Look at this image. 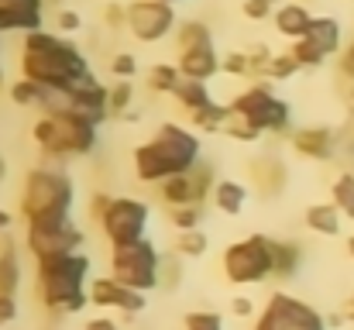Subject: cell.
Instances as JSON below:
<instances>
[{"label": "cell", "mask_w": 354, "mask_h": 330, "mask_svg": "<svg viewBox=\"0 0 354 330\" xmlns=\"http://www.w3.org/2000/svg\"><path fill=\"white\" fill-rule=\"evenodd\" d=\"M21 76L45 90H73L90 80L93 69L80 45H73L66 35H52L41 28L24 35L21 42Z\"/></svg>", "instance_id": "6da1fadb"}, {"label": "cell", "mask_w": 354, "mask_h": 330, "mask_svg": "<svg viewBox=\"0 0 354 330\" xmlns=\"http://www.w3.org/2000/svg\"><path fill=\"white\" fill-rule=\"evenodd\" d=\"M200 155H203V141L193 127L186 124H162L148 141H141L134 148V176L148 186H162L176 176H186L200 165Z\"/></svg>", "instance_id": "7a4b0ae2"}, {"label": "cell", "mask_w": 354, "mask_h": 330, "mask_svg": "<svg viewBox=\"0 0 354 330\" xmlns=\"http://www.w3.org/2000/svg\"><path fill=\"white\" fill-rule=\"evenodd\" d=\"M35 282L41 306L59 317L83 313L90 306V282H93V262L86 251L76 255H59L35 262Z\"/></svg>", "instance_id": "3957f363"}, {"label": "cell", "mask_w": 354, "mask_h": 330, "mask_svg": "<svg viewBox=\"0 0 354 330\" xmlns=\"http://www.w3.org/2000/svg\"><path fill=\"white\" fill-rule=\"evenodd\" d=\"M73 203H76V186H73L69 172L38 165L24 176V190H21L24 223H48V220L73 217Z\"/></svg>", "instance_id": "277c9868"}, {"label": "cell", "mask_w": 354, "mask_h": 330, "mask_svg": "<svg viewBox=\"0 0 354 330\" xmlns=\"http://www.w3.org/2000/svg\"><path fill=\"white\" fill-rule=\"evenodd\" d=\"M31 138L48 158H80L97 148V124L76 110H59L45 113L31 127Z\"/></svg>", "instance_id": "5b68a950"}, {"label": "cell", "mask_w": 354, "mask_h": 330, "mask_svg": "<svg viewBox=\"0 0 354 330\" xmlns=\"http://www.w3.org/2000/svg\"><path fill=\"white\" fill-rule=\"evenodd\" d=\"M272 244H275V237H268V234H248L234 244H227L224 258H221L224 279L234 286H261V282L275 279Z\"/></svg>", "instance_id": "8992f818"}, {"label": "cell", "mask_w": 354, "mask_h": 330, "mask_svg": "<svg viewBox=\"0 0 354 330\" xmlns=\"http://www.w3.org/2000/svg\"><path fill=\"white\" fill-rule=\"evenodd\" d=\"M176 45H179V73L183 80H196V83H210L221 73V52L214 45V35L203 21H183L176 31Z\"/></svg>", "instance_id": "52a82bcc"}, {"label": "cell", "mask_w": 354, "mask_h": 330, "mask_svg": "<svg viewBox=\"0 0 354 330\" xmlns=\"http://www.w3.org/2000/svg\"><path fill=\"white\" fill-rule=\"evenodd\" d=\"M162 251L155 248V241H134V244H124V248H111V272L118 282L138 289V293H151L162 286Z\"/></svg>", "instance_id": "ba28073f"}, {"label": "cell", "mask_w": 354, "mask_h": 330, "mask_svg": "<svg viewBox=\"0 0 354 330\" xmlns=\"http://www.w3.org/2000/svg\"><path fill=\"white\" fill-rule=\"evenodd\" d=\"M231 113L241 117V120H248L261 134H282V131H289V117H292L289 104L282 97H275L268 83H254V86L241 90L234 100H231Z\"/></svg>", "instance_id": "9c48e42d"}, {"label": "cell", "mask_w": 354, "mask_h": 330, "mask_svg": "<svg viewBox=\"0 0 354 330\" xmlns=\"http://www.w3.org/2000/svg\"><path fill=\"white\" fill-rule=\"evenodd\" d=\"M254 330H330L327 317L292 293H272L254 317Z\"/></svg>", "instance_id": "30bf717a"}, {"label": "cell", "mask_w": 354, "mask_h": 330, "mask_svg": "<svg viewBox=\"0 0 354 330\" xmlns=\"http://www.w3.org/2000/svg\"><path fill=\"white\" fill-rule=\"evenodd\" d=\"M24 244H28V251H31L35 262H45V258H59V255H76V251H83V248H86V230L73 217L48 220V223H28Z\"/></svg>", "instance_id": "8fae6325"}, {"label": "cell", "mask_w": 354, "mask_h": 330, "mask_svg": "<svg viewBox=\"0 0 354 330\" xmlns=\"http://www.w3.org/2000/svg\"><path fill=\"white\" fill-rule=\"evenodd\" d=\"M148 223H151V207L134 200V196H111L107 210L100 214V227H104L111 248L145 241L148 237Z\"/></svg>", "instance_id": "7c38bea8"}, {"label": "cell", "mask_w": 354, "mask_h": 330, "mask_svg": "<svg viewBox=\"0 0 354 330\" xmlns=\"http://www.w3.org/2000/svg\"><path fill=\"white\" fill-rule=\"evenodd\" d=\"M299 62V69H320L330 55H341L344 52V24L330 14L324 17H313V28L303 42H292L289 48Z\"/></svg>", "instance_id": "4fadbf2b"}, {"label": "cell", "mask_w": 354, "mask_h": 330, "mask_svg": "<svg viewBox=\"0 0 354 330\" xmlns=\"http://www.w3.org/2000/svg\"><path fill=\"white\" fill-rule=\"evenodd\" d=\"M127 31L138 42L155 45V42L169 38L172 31H179L176 7L165 0H131L127 3Z\"/></svg>", "instance_id": "5bb4252c"}, {"label": "cell", "mask_w": 354, "mask_h": 330, "mask_svg": "<svg viewBox=\"0 0 354 330\" xmlns=\"http://www.w3.org/2000/svg\"><path fill=\"white\" fill-rule=\"evenodd\" d=\"M214 186H217L214 169H210L207 162H200L193 172L162 183V186H158V196H162V203H165L169 210H176V207H203V200L214 196Z\"/></svg>", "instance_id": "9a60e30c"}, {"label": "cell", "mask_w": 354, "mask_h": 330, "mask_svg": "<svg viewBox=\"0 0 354 330\" xmlns=\"http://www.w3.org/2000/svg\"><path fill=\"white\" fill-rule=\"evenodd\" d=\"M90 306L118 310L124 317H138V313L148 310V296L118 282L114 275H93V282H90Z\"/></svg>", "instance_id": "2e32d148"}, {"label": "cell", "mask_w": 354, "mask_h": 330, "mask_svg": "<svg viewBox=\"0 0 354 330\" xmlns=\"http://www.w3.org/2000/svg\"><path fill=\"white\" fill-rule=\"evenodd\" d=\"M289 145H292V148H296V155H303V158L330 162V158H334V152L341 148V131L324 127V124H317V127H299V131H292Z\"/></svg>", "instance_id": "e0dca14e"}, {"label": "cell", "mask_w": 354, "mask_h": 330, "mask_svg": "<svg viewBox=\"0 0 354 330\" xmlns=\"http://www.w3.org/2000/svg\"><path fill=\"white\" fill-rule=\"evenodd\" d=\"M45 0H0V31H41Z\"/></svg>", "instance_id": "ac0fdd59"}, {"label": "cell", "mask_w": 354, "mask_h": 330, "mask_svg": "<svg viewBox=\"0 0 354 330\" xmlns=\"http://www.w3.org/2000/svg\"><path fill=\"white\" fill-rule=\"evenodd\" d=\"M313 17H317V14H310V7H306V3L289 0V3H282V7L275 10L272 24H275V31H279L282 38L303 42V38L310 35V28H313Z\"/></svg>", "instance_id": "d6986e66"}, {"label": "cell", "mask_w": 354, "mask_h": 330, "mask_svg": "<svg viewBox=\"0 0 354 330\" xmlns=\"http://www.w3.org/2000/svg\"><path fill=\"white\" fill-rule=\"evenodd\" d=\"M248 172H251V183H254V190H258L261 196H275V193H282V190H286V179H289L286 162H275V158L251 162Z\"/></svg>", "instance_id": "ffe728a7"}, {"label": "cell", "mask_w": 354, "mask_h": 330, "mask_svg": "<svg viewBox=\"0 0 354 330\" xmlns=\"http://www.w3.org/2000/svg\"><path fill=\"white\" fill-rule=\"evenodd\" d=\"M248 196H251V190L241 183V179H217V186H214V196H210V203L221 210V214H227V217H237L244 207H248Z\"/></svg>", "instance_id": "44dd1931"}, {"label": "cell", "mask_w": 354, "mask_h": 330, "mask_svg": "<svg viewBox=\"0 0 354 330\" xmlns=\"http://www.w3.org/2000/svg\"><path fill=\"white\" fill-rule=\"evenodd\" d=\"M306 227L313 230V234H320V237H337L341 234V227H344V214L327 200V203H313V207H306Z\"/></svg>", "instance_id": "7402d4cb"}, {"label": "cell", "mask_w": 354, "mask_h": 330, "mask_svg": "<svg viewBox=\"0 0 354 330\" xmlns=\"http://www.w3.org/2000/svg\"><path fill=\"white\" fill-rule=\"evenodd\" d=\"M272 255H275V279H282V282L296 279V272L303 265V244L289 241V237H275Z\"/></svg>", "instance_id": "603a6c76"}, {"label": "cell", "mask_w": 354, "mask_h": 330, "mask_svg": "<svg viewBox=\"0 0 354 330\" xmlns=\"http://www.w3.org/2000/svg\"><path fill=\"white\" fill-rule=\"evenodd\" d=\"M17 286H21V262H17V251L14 244H0V296H17Z\"/></svg>", "instance_id": "cb8c5ba5"}, {"label": "cell", "mask_w": 354, "mask_h": 330, "mask_svg": "<svg viewBox=\"0 0 354 330\" xmlns=\"http://www.w3.org/2000/svg\"><path fill=\"white\" fill-rule=\"evenodd\" d=\"M186 113H196V110H203L207 104H214V97H210V90H207V83H196V80H183L179 86H176V93H172Z\"/></svg>", "instance_id": "d4e9b609"}, {"label": "cell", "mask_w": 354, "mask_h": 330, "mask_svg": "<svg viewBox=\"0 0 354 330\" xmlns=\"http://www.w3.org/2000/svg\"><path fill=\"white\" fill-rule=\"evenodd\" d=\"M231 120V104H207L203 110L189 113V124L200 127V131H224V124Z\"/></svg>", "instance_id": "484cf974"}, {"label": "cell", "mask_w": 354, "mask_h": 330, "mask_svg": "<svg viewBox=\"0 0 354 330\" xmlns=\"http://www.w3.org/2000/svg\"><path fill=\"white\" fill-rule=\"evenodd\" d=\"M7 97H10L17 107H45V97H48V90L21 76L17 83H10V86H7Z\"/></svg>", "instance_id": "4316f807"}, {"label": "cell", "mask_w": 354, "mask_h": 330, "mask_svg": "<svg viewBox=\"0 0 354 330\" xmlns=\"http://www.w3.org/2000/svg\"><path fill=\"white\" fill-rule=\"evenodd\" d=\"M183 83V73H179V66H172V62H158V66H151L148 69V86L155 90V93H176V86Z\"/></svg>", "instance_id": "83f0119b"}, {"label": "cell", "mask_w": 354, "mask_h": 330, "mask_svg": "<svg viewBox=\"0 0 354 330\" xmlns=\"http://www.w3.org/2000/svg\"><path fill=\"white\" fill-rule=\"evenodd\" d=\"M172 251H176L179 258H203V255L210 251V237L203 234V227H200V230H183V234H176Z\"/></svg>", "instance_id": "f1b7e54d"}, {"label": "cell", "mask_w": 354, "mask_h": 330, "mask_svg": "<svg viewBox=\"0 0 354 330\" xmlns=\"http://www.w3.org/2000/svg\"><path fill=\"white\" fill-rule=\"evenodd\" d=\"M330 203L344 214L348 220H354V172H341L330 186Z\"/></svg>", "instance_id": "f546056e"}, {"label": "cell", "mask_w": 354, "mask_h": 330, "mask_svg": "<svg viewBox=\"0 0 354 330\" xmlns=\"http://www.w3.org/2000/svg\"><path fill=\"white\" fill-rule=\"evenodd\" d=\"M296 73H299L296 55H292V52H282V55H275V59L268 62V69H265L261 80H268V83H286V80H292Z\"/></svg>", "instance_id": "4dcf8cb0"}, {"label": "cell", "mask_w": 354, "mask_h": 330, "mask_svg": "<svg viewBox=\"0 0 354 330\" xmlns=\"http://www.w3.org/2000/svg\"><path fill=\"white\" fill-rule=\"evenodd\" d=\"M183 330H224V313H217V310H189L183 317Z\"/></svg>", "instance_id": "1f68e13d"}, {"label": "cell", "mask_w": 354, "mask_h": 330, "mask_svg": "<svg viewBox=\"0 0 354 330\" xmlns=\"http://www.w3.org/2000/svg\"><path fill=\"white\" fill-rule=\"evenodd\" d=\"M169 223L183 234V230H200L203 227V207H176L169 210Z\"/></svg>", "instance_id": "d6a6232c"}, {"label": "cell", "mask_w": 354, "mask_h": 330, "mask_svg": "<svg viewBox=\"0 0 354 330\" xmlns=\"http://www.w3.org/2000/svg\"><path fill=\"white\" fill-rule=\"evenodd\" d=\"M131 97H134V86H131V80H118L114 86H111V113H127L131 110Z\"/></svg>", "instance_id": "836d02e7"}, {"label": "cell", "mask_w": 354, "mask_h": 330, "mask_svg": "<svg viewBox=\"0 0 354 330\" xmlns=\"http://www.w3.org/2000/svg\"><path fill=\"white\" fill-rule=\"evenodd\" d=\"M224 134H227V138H234V141H241V145H251V141H258V138H261V131H254L248 120H241V117H234V113H231V120L224 124Z\"/></svg>", "instance_id": "e575fe53"}, {"label": "cell", "mask_w": 354, "mask_h": 330, "mask_svg": "<svg viewBox=\"0 0 354 330\" xmlns=\"http://www.w3.org/2000/svg\"><path fill=\"white\" fill-rule=\"evenodd\" d=\"M272 59H275V52H272L265 42H254V45L248 48V62H251V73H254V76H265V69H268Z\"/></svg>", "instance_id": "d590c367"}, {"label": "cell", "mask_w": 354, "mask_h": 330, "mask_svg": "<svg viewBox=\"0 0 354 330\" xmlns=\"http://www.w3.org/2000/svg\"><path fill=\"white\" fill-rule=\"evenodd\" d=\"M275 3H268V0H241V14L248 17V21H268V17H275Z\"/></svg>", "instance_id": "8d00e7d4"}, {"label": "cell", "mask_w": 354, "mask_h": 330, "mask_svg": "<svg viewBox=\"0 0 354 330\" xmlns=\"http://www.w3.org/2000/svg\"><path fill=\"white\" fill-rule=\"evenodd\" d=\"M55 28H59V35H76V31L83 28V14L73 10V7H59V14H55Z\"/></svg>", "instance_id": "74e56055"}, {"label": "cell", "mask_w": 354, "mask_h": 330, "mask_svg": "<svg viewBox=\"0 0 354 330\" xmlns=\"http://www.w3.org/2000/svg\"><path fill=\"white\" fill-rule=\"evenodd\" d=\"M221 73H227V76H248V73H251L248 52H227V55L221 59Z\"/></svg>", "instance_id": "f35d334b"}, {"label": "cell", "mask_w": 354, "mask_h": 330, "mask_svg": "<svg viewBox=\"0 0 354 330\" xmlns=\"http://www.w3.org/2000/svg\"><path fill=\"white\" fill-rule=\"evenodd\" d=\"M111 73H114V80H134L138 59H134L131 52H118V55L111 59Z\"/></svg>", "instance_id": "ab89813d"}, {"label": "cell", "mask_w": 354, "mask_h": 330, "mask_svg": "<svg viewBox=\"0 0 354 330\" xmlns=\"http://www.w3.org/2000/svg\"><path fill=\"white\" fill-rule=\"evenodd\" d=\"M337 73L344 76V83H354V42H348L344 52L337 55Z\"/></svg>", "instance_id": "60d3db41"}, {"label": "cell", "mask_w": 354, "mask_h": 330, "mask_svg": "<svg viewBox=\"0 0 354 330\" xmlns=\"http://www.w3.org/2000/svg\"><path fill=\"white\" fill-rule=\"evenodd\" d=\"M104 21H107V28H127V7H120V3H107V10H104Z\"/></svg>", "instance_id": "b9f144b4"}, {"label": "cell", "mask_w": 354, "mask_h": 330, "mask_svg": "<svg viewBox=\"0 0 354 330\" xmlns=\"http://www.w3.org/2000/svg\"><path fill=\"white\" fill-rule=\"evenodd\" d=\"M17 320V296H0V327Z\"/></svg>", "instance_id": "7bdbcfd3"}, {"label": "cell", "mask_w": 354, "mask_h": 330, "mask_svg": "<svg viewBox=\"0 0 354 330\" xmlns=\"http://www.w3.org/2000/svg\"><path fill=\"white\" fill-rule=\"evenodd\" d=\"M231 313H234V317H254V300L234 296V300H231Z\"/></svg>", "instance_id": "ee69618b"}, {"label": "cell", "mask_w": 354, "mask_h": 330, "mask_svg": "<svg viewBox=\"0 0 354 330\" xmlns=\"http://www.w3.org/2000/svg\"><path fill=\"white\" fill-rule=\"evenodd\" d=\"M107 203H111L107 193H93V200H90V214H93V220H100V214L107 210Z\"/></svg>", "instance_id": "f6af8a7d"}, {"label": "cell", "mask_w": 354, "mask_h": 330, "mask_svg": "<svg viewBox=\"0 0 354 330\" xmlns=\"http://www.w3.org/2000/svg\"><path fill=\"white\" fill-rule=\"evenodd\" d=\"M83 330H120V327L118 320H111V317H93V320H86Z\"/></svg>", "instance_id": "bcb514c9"}, {"label": "cell", "mask_w": 354, "mask_h": 330, "mask_svg": "<svg viewBox=\"0 0 354 330\" xmlns=\"http://www.w3.org/2000/svg\"><path fill=\"white\" fill-rule=\"evenodd\" d=\"M10 223H14L10 210H3V207H0V234H7V230H10Z\"/></svg>", "instance_id": "7dc6e473"}, {"label": "cell", "mask_w": 354, "mask_h": 330, "mask_svg": "<svg viewBox=\"0 0 354 330\" xmlns=\"http://www.w3.org/2000/svg\"><path fill=\"white\" fill-rule=\"evenodd\" d=\"M344 317H348V324H354V293H351V300H348V313Z\"/></svg>", "instance_id": "c3c4849f"}, {"label": "cell", "mask_w": 354, "mask_h": 330, "mask_svg": "<svg viewBox=\"0 0 354 330\" xmlns=\"http://www.w3.org/2000/svg\"><path fill=\"white\" fill-rule=\"evenodd\" d=\"M348 131H351L348 138H354V107H348Z\"/></svg>", "instance_id": "681fc988"}, {"label": "cell", "mask_w": 354, "mask_h": 330, "mask_svg": "<svg viewBox=\"0 0 354 330\" xmlns=\"http://www.w3.org/2000/svg\"><path fill=\"white\" fill-rule=\"evenodd\" d=\"M3 176H7V162H3V155H0V183H3Z\"/></svg>", "instance_id": "f907efd6"}, {"label": "cell", "mask_w": 354, "mask_h": 330, "mask_svg": "<svg viewBox=\"0 0 354 330\" xmlns=\"http://www.w3.org/2000/svg\"><path fill=\"white\" fill-rule=\"evenodd\" d=\"M348 255H351V258H354V234H351V237H348Z\"/></svg>", "instance_id": "816d5d0a"}, {"label": "cell", "mask_w": 354, "mask_h": 330, "mask_svg": "<svg viewBox=\"0 0 354 330\" xmlns=\"http://www.w3.org/2000/svg\"><path fill=\"white\" fill-rule=\"evenodd\" d=\"M0 90H3V66H0Z\"/></svg>", "instance_id": "f5cc1de1"}, {"label": "cell", "mask_w": 354, "mask_h": 330, "mask_svg": "<svg viewBox=\"0 0 354 330\" xmlns=\"http://www.w3.org/2000/svg\"><path fill=\"white\" fill-rule=\"evenodd\" d=\"M165 3H172V7H176V3H179V0H165Z\"/></svg>", "instance_id": "db71d44e"}]
</instances>
